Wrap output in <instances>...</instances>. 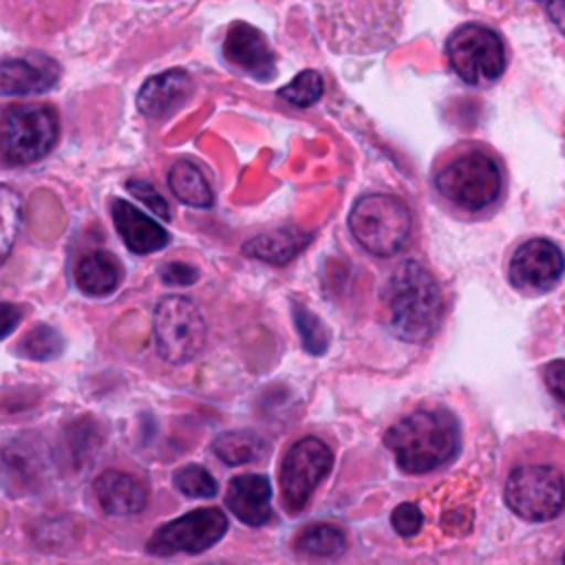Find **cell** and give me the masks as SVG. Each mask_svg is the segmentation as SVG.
Returning <instances> with one entry per match:
<instances>
[{
    "mask_svg": "<svg viewBox=\"0 0 565 565\" xmlns=\"http://www.w3.org/2000/svg\"><path fill=\"white\" fill-rule=\"evenodd\" d=\"M93 0H0V26L26 42H51L73 29Z\"/></svg>",
    "mask_w": 565,
    "mask_h": 565,
    "instance_id": "obj_8",
    "label": "cell"
},
{
    "mask_svg": "<svg viewBox=\"0 0 565 565\" xmlns=\"http://www.w3.org/2000/svg\"><path fill=\"white\" fill-rule=\"evenodd\" d=\"M344 547V532L331 523H313L305 527L294 541V550L305 556H335Z\"/></svg>",
    "mask_w": 565,
    "mask_h": 565,
    "instance_id": "obj_23",
    "label": "cell"
},
{
    "mask_svg": "<svg viewBox=\"0 0 565 565\" xmlns=\"http://www.w3.org/2000/svg\"><path fill=\"white\" fill-rule=\"evenodd\" d=\"M221 62L236 75L271 82L276 77V51L269 44V38L245 20H234L225 29L221 42Z\"/></svg>",
    "mask_w": 565,
    "mask_h": 565,
    "instance_id": "obj_13",
    "label": "cell"
},
{
    "mask_svg": "<svg viewBox=\"0 0 565 565\" xmlns=\"http://www.w3.org/2000/svg\"><path fill=\"white\" fill-rule=\"evenodd\" d=\"M331 463L333 455L318 437H305L287 450L280 466V494L287 512H300L309 503Z\"/></svg>",
    "mask_w": 565,
    "mask_h": 565,
    "instance_id": "obj_12",
    "label": "cell"
},
{
    "mask_svg": "<svg viewBox=\"0 0 565 565\" xmlns=\"http://www.w3.org/2000/svg\"><path fill=\"white\" fill-rule=\"evenodd\" d=\"M459 444V419L439 402H419L384 433V446L406 475L439 470L457 457Z\"/></svg>",
    "mask_w": 565,
    "mask_h": 565,
    "instance_id": "obj_3",
    "label": "cell"
},
{
    "mask_svg": "<svg viewBox=\"0 0 565 565\" xmlns=\"http://www.w3.org/2000/svg\"><path fill=\"white\" fill-rule=\"evenodd\" d=\"M349 230L369 254L388 258L406 247L413 232V212L395 194H362L349 212Z\"/></svg>",
    "mask_w": 565,
    "mask_h": 565,
    "instance_id": "obj_7",
    "label": "cell"
},
{
    "mask_svg": "<svg viewBox=\"0 0 565 565\" xmlns=\"http://www.w3.org/2000/svg\"><path fill=\"white\" fill-rule=\"evenodd\" d=\"M113 223L124 245L135 254H152L168 245V232L124 199L113 201Z\"/></svg>",
    "mask_w": 565,
    "mask_h": 565,
    "instance_id": "obj_17",
    "label": "cell"
},
{
    "mask_svg": "<svg viewBox=\"0 0 565 565\" xmlns=\"http://www.w3.org/2000/svg\"><path fill=\"white\" fill-rule=\"evenodd\" d=\"M541 377L550 395L565 406V360H550L541 369Z\"/></svg>",
    "mask_w": 565,
    "mask_h": 565,
    "instance_id": "obj_32",
    "label": "cell"
},
{
    "mask_svg": "<svg viewBox=\"0 0 565 565\" xmlns=\"http://www.w3.org/2000/svg\"><path fill=\"white\" fill-rule=\"evenodd\" d=\"M428 185L444 214L461 223H483L505 205L510 177L497 148L481 139H461L435 154Z\"/></svg>",
    "mask_w": 565,
    "mask_h": 565,
    "instance_id": "obj_1",
    "label": "cell"
},
{
    "mask_svg": "<svg viewBox=\"0 0 565 565\" xmlns=\"http://www.w3.org/2000/svg\"><path fill=\"white\" fill-rule=\"evenodd\" d=\"M227 532V516L218 508H199L154 530L146 550L154 556L199 554L216 545Z\"/></svg>",
    "mask_w": 565,
    "mask_h": 565,
    "instance_id": "obj_10",
    "label": "cell"
},
{
    "mask_svg": "<svg viewBox=\"0 0 565 565\" xmlns=\"http://www.w3.org/2000/svg\"><path fill=\"white\" fill-rule=\"evenodd\" d=\"M126 190L137 196L152 214L161 216V218H170V207H168V201L157 192L154 185H150L148 181L143 179H132L126 183Z\"/></svg>",
    "mask_w": 565,
    "mask_h": 565,
    "instance_id": "obj_30",
    "label": "cell"
},
{
    "mask_svg": "<svg viewBox=\"0 0 565 565\" xmlns=\"http://www.w3.org/2000/svg\"><path fill=\"white\" fill-rule=\"evenodd\" d=\"M534 2L545 11L547 20L565 38V0H534Z\"/></svg>",
    "mask_w": 565,
    "mask_h": 565,
    "instance_id": "obj_34",
    "label": "cell"
},
{
    "mask_svg": "<svg viewBox=\"0 0 565 565\" xmlns=\"http://www.w3.org/2000/svg\"><path fill=\"white\" fill-rule=\"evenodd\" d=\"M291 311H294V322L302 338L305 349L313 355L324 353V349L329 344V335H327V329L322 327V322L309 309H305L300 302H294Z\"/></svg>",
    "mask_w": 565,
    "mask_h": 565,
    "instance_id": "obj_28",
    "label": "cell"
},
{
    "mask_svg": "<svg viewBox=\"0 0 565 565\" xmlns=\"http://www.w3.org/2000/svg\"><path fill=\"white\" fill-rule=\"evenodd\" d=\"M168 183L170 190L179 201L192 207H210L214 201L212 188L199 166H194L188 159H179L168 170Z\"/></svg>",
    "mask_w": 565,
    "mask_h": 565,
    "instance_id": "obj_21",
    "label": "cell"
},
{
    "mask_svg": "<svg viewBox=\"0 0 565 565\" xmlns=\"http://www.w3.org/2000/svg\"><path fill=\"white\" fill-rule=\"evenodd\" d=\"M172 481L181 494L192 497V499H207V497H214L218 490L214 477L205 468L194 466V463L179 468L174 472Z\"/></svg>",
    "mask_w": 565,
    "mask_h": 565,
    "instance_id": "obj_27",
    "label": "cell"
},
{
    "mask_svg": "<svg viewBox=\"0 0 565 565\" xmlns=\"http://www.w3.org/2000/svg\"><path fill=\"white\" fill-rule=\"evenodd\" d=\"M225 505L245 525H263L271 519V483L265 475H238L227 483Z\"/></svg>",
    "mask_w": 565,
    "mask_h": 565,
    "instance_id": "obj_16",
    "label": "cell"
},
{
    "mask_svg": "<svg viewBox=\"0 0 565 565\" xmlns=\"http://www.w3.org/2000/svg\"><path fill=\"white\" fill-rule=\"evenodd\" d=\"M95 497L104 512L115 516L137 514L148 503V488L137 477L121 470H104L95 479Z\"/></svg>",
    "mask_w": 565,
    "mask_h": 565,
    "instance_id": "obj_18",
    "label": "cell"
},
{
    "mask_svg": "<svg viewBox=\"0 0 565 565\" xmlns=\"http://www.w3.org/2000/svg\"><path fill=\"white\" fill-rule=\"evenodd\" d=\"M121 282V265L115 258V254L106 249L90 252L79 258L75 267V285L86 296H108L113 294Z\"/></svg>",
    "mask_w": 565,
    "mask_h": 565,
    "instance_id": "obj_19",
    "label": "cell"
},
{
    "mask_svg": "<svg viewBox=\"0 0 565 565\" xmlns=\"http://www.w3.org/2000/svg\"><path fill=\"white\" fill-rule=\"evenodd\" d=\"M60 139V115L46 102L0 104V161L11 168L44 159Z\"/></svg>",
    "mask_w": 565,
    "mask_h": 565,
    "instance_id": "obj_5",
    "label": "cell"
},
{
    "mask_svg": "<svg viewBox=\"0 0 565 565\" xmlns=\"http://www.w3.org/2000/svg\"><path fill=\"white\" fill-rule=\"evenodd\" d=\"M154 344L170 364L194 360L205 344V320L199 307L185 296H168L154 309Z\"/></svg>",
    "mask_w": 565,
    "mask_h": 565,
    "instance_id": "obj_9",
    "label": "cell"
},
{
    "mask_svg": "<svg viewBox=\"0 0 565 565\" xmlns=\"http://www.w3.org/2000/svg\"><path fill=\"white\" fill-rule=\"evenodd\" d=\"M4 468L11 470L13 481H22L24 488H29V481L38 479L40 459H33V450L26 448V455L22 448H11L4 452Z\"/></svg>",
    "mask_w": 565,
    "mask_h": 565,
    "instance_id": "obj_29",
    "label": "cell"
},
{
    "mask_svg": "<svg viewBox=\"0 0 565 565\" xmlns=\"http://www.w3.org/2000/svg\"><path fill=\"white\" fill-rule=\"evenodd\" d=\"M64 349V342H62V335L49 327V324H38L33 327L18 344V353H22V358H29V360H38V362H44V360H53L62 353Z\"/></svg>",
    "mask_w": 565,
    "mask_h": 565,
    "instance_id": "obj_25",
    "label": "cell"
},
{
    "mask_svg": "<svg viewBox=\"0 0 565 565\" xmlns=\"http://www.w3.org/2000/svg\"><path fill=\"white\" fill-rule=\"evenodd\" d=\"M62 66L42 51H18L0 55V95H42L57 86Z\"/></svg>",
    "mask_w": 565,
    "mask_h": 565,
    "instance_id": "obj_14",
    "label": "cell"
},
{
    "mask_svg": "<svg viewBox=\"0 0 565 565\" xmlns=\"http://www.w3.org/2000/svg\"><path fill=\"white\" fill-rule=\"evenodd\" d=\"M444 53L455 77L475 88L492 86L508 68L503 35L479 20L457 24L444 42Z\"/></svg>",
    "mask_w": 565,
    "mask_h": 565,
    "instance_id": "obj_6",
    "label": "cell"
},
{
    "mask_svg": "<svg viewBox=\"0 0 565 565\" xmlns=\"http://www.w3.org/2000/svg\"><path fill=\"white\" fill-rule=\"evenodd\" d=\"M22 318V309L15 307V305H9V302H0V340L4 335H9L18 322Z\"/></svg>",
    "mask_w": 565,
    "mask_h": 565,
    "instance_id": "obj_35",
    "label": "cell"
},
{
    "mask_svg": "<svg viewBox=\"0 0 565 565\" xmlns=\"http://www.w3.org/2000/svg\"><path fill=\"white\" fill-rule=\"evenodd\" d=\"M391 331L406 342L435 335L444 316V294L437 278L417 260L399 263L384 287Z\"/></svg>",
    "mask_w": 565,
    "mask_h": 565,
    "instance_id": "obj_4",
    "label": "cell"
},
{
    "mask_svg": "<svg viewBox=\"0 0 565 565\" xmlns=\"http://www.w3.org/2000/svg\"><path fill=\"white\" fill-rule=\"evenodd\" d=\"M20 221H22L20 194L13 188L0 183V265L4 263V258L9 256L15 243Z\"/></svg>",
    "mask_w": 565,
    "mask_h": 565,
    "instance_id": "obj_24",
    "label": "cell"
},
{
    "mask_svg": "<svg viewBox=\"0 0 565 565\" xmlns=\"http://www.w3.org/2000/svg\"><path fill=\"white\" fill-rule=\"evenodd\" d=\"M322 86L324 84L318 71H302L287 86H282L278 95L298 108H307L320 99Z\"/></svg>",
    "mask_w": 565,
    "mask_h": 565,
    "instance_id": "obj_26",
    "label": "cell"
},
{
    "mask_svg": "<svg viewBox=\"0 0 565 565\" xmlns=\"http://www.w3.org/2000/svg\"><path fill=\"white\" fill-rule=\"evenodd\" d=\"M309 234L302 232H294V230H278V232H269V234H260L252 241L245 243V254L265 263H274V265H285L287 260H291L307 243H309Z\"/></svg>",
    "mask_w": 565,
    "mask_h": 565,
    "instance_id": "obj_20",
    "label": "cell"
},
{
    "mask_svg": "<svg viewBox=\"0 0 565 565\" xmlns=\"http://www.w3.org/2000/svg\"><path fill=\"white\" fill-rule=\"evenodd\" d=\"M159 278L166 285L185 287V285H192L199 278V271L192 265H185V263H168L159 269Z\"/></svg>",
    "mask_w": 565,
    "mask_h": 565,
    "instance_id": "obj_33",
    "label": "cell"
},
{
    "mask_svg": "<svg viewBox=\"0 0 565 565\" xmlns=\"http://www.w3.org/2000/svg\"><path fill=\"white\" fill-rule=\"evenodd\" d=\"M508 282L525 298L552 291L565 274V254L550 238H527L519 243L508 260Z\"/></svg>",
    "mask_w": 565,
    "mask_h": 565,
    "instance_id": "obj_11",
    "label": "cell"
},
{
    "mask_svg": "<svg viewBox=\"0 0 565 565\" xmlns=\"http://www.w3.org/2000/svg\"><path fill=\"white\" fill-rule=\"evenodd\" d=\"M214 455L227 466H243L267 455V439L256 430H230L214 439Z\"/></svg>",
    "mask_w": 565,
    "mask_h": 565,
    "instance_id": "obj_22",
    "label": "cell"
},
{
    "mask_svg": "<svg viewBox=\"0 0 565 565\" xmlns=\"http://www.w3.org/2000/svg\"><path fill=\"white\" fill-rule=\"evenodd\" d=\"M501 494L512 514L530 523L565 514V439L525 430L503 444Z\"/></svg>",
    "mask_w": 565,
    "mask_h": 565,
    "instance_id": "obj_2",
    "label": "cell"
},
{
    "mask_svg": "<svg viewBox=\"0 0 565 565\" xmlns=\"http://www.w3.org/2000/svg\"><path fill=\"white\" fill-rule=\"evenodd\" d=\"M563 561H565V556H563Z\"/></svg>",
    "mask_w": 565,
    "mask_h": 565,
    "instance_id": "obj_37",
    "label": "cell"
},
{
    "mask_svg": "<svg viewBox=\"0 0 565 565\" xmlns=\"http://www.w3.org/2000/svg\"><path fill=\"white\" fill-rule=\"evenodd\" d=\"M143 2H159V0H143Z\"/></svg>",
    "mask_w": 565,
    "mask_h": 565,
    "instance_id": "obj_36",
    "label": "cell"
},
{
    "mask_svg": "<svg viewBox=\"0 0 565 565\" xmlns=\"http://www.w3.org/2000/svg\"><path fill=\"white\" fill-rule=\"evenodd\" d=\"M194 93V82L183 68H168L148 77L137 93V108L148 119L174 115Z\"/></svg>",
    "mask_w": 565,
    "mask_h": 565,
    "instance_id": "obj_15",
    "label": "cell"
},
{
    "mask_svg": "<svg viewBox=\"0 0 565 565\" xmlns=\"http://www.w3.org/2000/svg\"><path fill=\"white\" fill-rule=\"evenodd\" d=\"M424 516L415 503H399L391 514V525L399 536H415L422 530Z\"/></svg>",
    "mask_w": 565,
    "mask_h": 565,
    "instance_id": "obj_31",
    "label": "cell"
}]
</instances>
